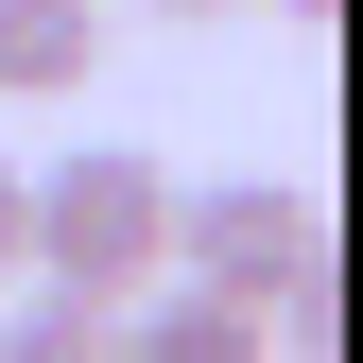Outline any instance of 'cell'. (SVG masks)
<instances>
[{
    "label": "cell",
    "instance_id": "ba28073f",
    "mask_svg": "<svg viewBox=\"0 0 363 363\" xmlns=\"http://www.w3.org/2000/svg\"><path fill=\"white\" fill-rule=\"evenodd\" d=\"M277 18H294V35H311V18H329V0H277Z\"/></svg>",
    "mask_w": 363,
    "mask_h": 363
},
{
    "label": "cell",
    "instance_id": "8992f818",
    "mask_svg": "<svg viewBox=\"0 0 363 363\" xmlns=\"http://www.w3.org/2000/svg\"><path fill=\"white\" fill-rule=\"evenodd\" d=\"M18 277H35V173L0 156V294H18Z\"/></svg>",
    "mask_w": 363,
    "mask_h": 363
},
{
    "label": "cell",
    "instance_id": "277c9868",
    "mask_svg": "<svg viewBox=\"0 0 363 363\" xmlns=\"http://www.w3.org/2000/svg\"><path fill=\"white\" fill-rule=\"evenodd\" d=\"M121 363H277V329L225 311V294H191V277H156L139 311H121Z\"/></svg>",
    "mask_w": 363,
    "mask_h": 363
},
{
    "label": "cell",
    "instance_id": "52a82bcc",
    "mask_svg": "<svg viewBox=\"0 0 363 363\" xmlns=\"http://www.w3.org/2000/svg\"><path fill=\"white\" fill-rule=\"evenodd\" d=\"M156 18H225V0H156Z\"/></svg>",
    "mask_w": 363,
    "mask_h": 363
},
{
    "label": "cell",
    "instance_id": "5b68a950",
    "mask_svg": "<svg viewBox=\"0 0 363 363\" xmlns=\"http://www.w3.org/2000/svg\"><path fill=\"white\" fill-rule=\"evenodd\" d=\"M0 363H121V311H86V294L35 277L18 311H0Z\"/></svg>",
    "mask_w": 363,
    "mask_h": 363
},
{
    "label": "cell",
    "instance_id": "7a4b0ae2",
    "mask_svg": "<svg viewBox=\"0 0 363 363\" xmlns=\"http://www.w3.org/2000/svg\"><path fill=\"white\" fill-rule=\"evenodd\" d=\"M35 277L86 294V311H139L173 277V173L156 156H121V139H86L35 173Z\"/></svg>",
    "mask_w": 363,
    "mask_h": 363
},
{
    "label": "cell",
    "instance_id": "3957f363",
    "mask_svg": "<svg viewBox=\"0 0 363 363\" xmlns=\"http://www.w3.org/2000/svg\"><path fill=\"white\" fill-rule=\"evenodd\" d=\"M104 69V0H0V104H69Z\"/></svg>",
    "mask_w": 363,
    "mask_h": 363
},
{
    "label": "cell",
    "instance_id": "6da1fadb",
    "mask_svg": "<svg viewBox=\"0 0 363 363\" xmlns=\"http://www.w3.org/2000/svg\"><path fill=\"white\" fill-rule=\"evenodd\" d=\"M173 277L294 329V346H329V208L294 173H208V191H173Z\"/></svg>",
    "mask_w": 363,
    "mask_h": 363
}]
</instances>
